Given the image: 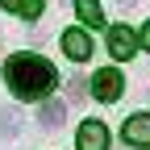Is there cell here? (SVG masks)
<instances>
[{
    "mask_svg": "<svg viewBox=\"0 0 150 150\" xmlns=\"http://www.w3.org/2000/svg\"><path fill=\"white\" fill-rule=\"evenodd\" d=\"M4 79L13 88V96L21 100H42L46 92L54 88V67L46 59H38V54H13V59L4 63Z\"/></svg>",
    "mask_w": 150,
    "mask_h": 150,
    "instance_id": "1",
    "label": "cell"
},
{
    "mask_svg": "<svg viewBox=\"0 0 150 150\" xmlns=\"http://www.w3.org/2000/svg\"><path fill=\"white\" fill-rule=\"evenodd\" d=\"M121 88H125V79H121V71H112V67H104V71H96L92 75V96L96 100H117L121 96Z\"/></svg>",
    "mask_w": 150,
    "mask_h": 150,
    "instance_id": "2",
    "label": "cell"
},
{
    "mask_svg": "<svg viewBox=\"0 0 150 150\" xmlns=\"http://www.w3.org/2000/svg\"><path fill=\"white\" fill-rule=\"evenodd\" d=\"M108 50H112V59H134L138 33L129 29V25H112V29H108Z\"/></svg>",
    "mask_w": 150,
    "mask_h": 150,
    "instance_id": "3",
    "label": "cell"
},
{
    "mask_svg": "<svg viewBox=\"0 0 150 150\" xmlns=\"http://www.w3.org/2000/svg\"><path fill=\"white\" fill-rule=\"evenodd\" d=\"M79 150H108V129H104V121H83V125H79Z\"/></svg>",
    "mask_w": 150,
    "mask_h": 150,
    "instance_id": "4",
    "label": "cell"
},
{
    "mask_svg": "<svg viewBox=\"0 0 150 150\" xmlns=\"http://www.w3.org/2000/svg\"><path fill=\"white\" fill-rule=\"evenodd\" d=\"M63 50H67V59L83 63L88 54H92V38H88L83 29H67V33H63Z\"/></svg>",
    "mask_w": 150,
    "mask_h": 150,
    "instance_id": "5",
    "label": "cell"
},
{
    "mask_svg": "<svg viewBox=\"0 0 150 150\" xmlns=\"http://www.w3.org/2000/svg\"><path fill=\"white\" fill-rule=\"evenodd\" d=\"M125 142L129 146H150V117H146V112H138V117H129L125 121Z\"/></svg>",
    "mask_w": 150,
    "mask_h": 150,
    "instance_id": "6",
    "label": "cell"
},
{
    "mask_svg": "<svg viewBox=\"0 0 150 150\" xmlns=\"http://www.w3.org/2000/svg\"><path fill=\"white\" fill-rule=\"evenodd\" d=\"M63 117H67V108H63L59 100H46L42 108H38V125H46V129H59Z\"/></svg>",
    "mask_w": 150,
    "mask_h": 150,
    "instance_id": "7",
    "label": "cell"
},
{
    "mask_svg": "<svg viewBox=\"0 0 150 150\" xmlns=\"http://www.w3.org/2000/svg\"><path fill=\"white\" fill-rule=\"evenodd\" d=\"M75 8H79L83 25H104V13H100V4H96V0H75Z\"/></svg>",
    "mask_w": 150,
    "mask_h": 150,
    "instance_id": "8",
    "label": "cell"
},
{
    "mask_svg": "<svg viewBox=\"0 0 150 150\" xmlns=\"http://www.w3.org/2000/svg\"><path fill=\"white\" fill-rule=\"evenodd\" d=\"M21 17H29V21L42 17V0H25V4H21Z\"/></svg>",
    "mask_w": 150,
    "mask_h": 150,
    "instance_id": "9",
    "label": "cell"
},
{
    "mask_svg": "<svg viewBox=\"0 0 150 150\" xmlns=\"http://www.w3.org/2000/svg\"><path fill=\"white\" fill-rule=\"evenodd\" d=\"M0 4H4V8H17V13H21V4H25V0H0Z\"/></svg>",
    "mask_w": 150,
    "mask_h": 150,
    "instance_id": "10",
    "label": "cell"
},
{
    "mask_svg": "<svg viewBox=\"0 0 150 150\" xmlns=\"http://www.w3.org/2000/svg\"><path fill=\"white\" fill-rule=\"evenodd\" d=\"M142 46L150 50V21H146V29H142Z\"/></svg>",
    "mask_w": 150,
    "mask_h": 150,
    "instance_id": "11",
    "label": "cell"
}]
</instances>
